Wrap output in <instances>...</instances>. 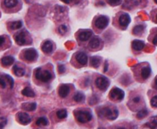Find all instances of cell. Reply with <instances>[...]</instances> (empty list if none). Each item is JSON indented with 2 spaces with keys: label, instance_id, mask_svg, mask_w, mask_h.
I'll return each instance as SVG.
<instances>
[{
  "label": "cell",
  "instance_id": "cell-45",
  "mask_svg": "<svg viewBox=\"0 0 157 129\" xmlns=\"http://www.w3.org/2000/svg\"><path fill=\"white\" fill-rule=\"evenodd\" d=\"M156 19H157V15H156Z\"/></svg>",
  "mask_w": 157,
  "mask_h": 129
},
{
  "label": "cell",
  "instance_id": "cell-26",
  "mask_svg": "<svg viewBox=\"0 0 157 129\" xmlns=\"http://www.w3.org/2000/svg\"><path fill=\"white\" fill-rule=\"evenodd\" d=\"M36 124L38 126H46L48 125V120L46 117H40L36 121Z\"/></svg>",
  "mask_w": 157,
  "mask_h": 129
},
{
  "label": "cell",
  "instance_id": "cell-41",
  "mask_svg": "<svg viewBox=\"0 0 157 129\" xmlns=\"http://www.w3.org/2000/svg\"><path fill=\"white\" fill-rule=\"evenodd\" d=\"M108 68V62H106L105 65V69H104V72H107Z\"/></svg>",
  "mask_w": 157,
  "mask_h": 129
},
{
  "label": "cell",
  "instance_id": "cell-1",
  "mask_svg": "<svg viewBox=\"0 0 157 129\" xmlns=\"http://www.w3.org/2000/svg\"><path fill=\"white\" fill-rule=\"evenodd\" d=\"M100 117H105L110 121H114L119 116V112L116 109L108 108V107H104L98 112Z\"/></svg>",
  "mask_w": 157,
  "mask_h": 129
},
{
  "label": "cell",
  "instance_id": "cell-13",
  "mask_svg": "<svg viewBox=\"0 0 157 129\" xmlns=\"http://www.w3.org/2000/svg\"><path fill=\"white\" fill-rule=\"evenodd\" d=\"M92 34H93L92 31H90V30L81 32L80 33L78 34V39L80 41H87L91 37Z\"/></svg>",
  "mask_w": 157,
  "mask_h": 129
},
{
  "label": "cell",
  "instance_id": "cell-11",
  "mask_svg": "<svg viewBox=\"0 0 157 129\" xmlns=\"http://www.w3.org/2000/svg\"><path fill=\"white\" fill-rule=\"evenodd\" d=\"M69 93H70V88L66 84H62L58 90V94L61 98H66Z\"/></svg>",
  "mask_w": 157,
  "mask_h": 129
},
{
  "label": "cell",
  "instance_id": "cell-10",
  "mask_svg": "<svg viewBox=\"0 0 157 129\" xmlns=\"http://www.w3.org/2000/svg\"><path fill=\"white\" fill-rule=\"evenodd\" d=\"M130 22V17L128 14H123L119 18V23L123 28H126Z\"/></svg>",
  "mask_w": 157,
  "mask_h": 129
},
{
  "label": "cell",
  "instance_id": "cell-14",
  "mask_svg": "<svg viewBox=\"0 0 157 129\" xmlns=\"http://www.w3.org/2000/svg\"><path fill=\"white\" fill-rule=\"evenodd\" d=\"M42 50L45 54H50L53 51V44L50 41H46L42 46Z\"/></svg>",
  "mask_w": 157,
  "mask_h": 129
},
{
  "label": "cell",
  "instance_id": "cell-15",
  "mask_svg": "<svg viewBox=\"0 0 157 129\" xmlns=\"http://www.w3.org/2000/svg\"><path fill=\"white\" fill-rule=\"evenodd\" d=\"M144 47H145V43L141 40H136L132 42V48L135 50L139 51V50H142Z\"/></svg>",
  "mask_w": 157,
  "mask_h": 129
},
{
  "label": "cell",
  "instance_id": "cell-38",
  "mask_svg": "<svg viewBox=\"0 0 157 129\" xmlns=\"http://www.w3.org/2000/svg\"><path fill=\"white\" fill-rule=\"evenodd\" d=\"M0 40H1V46H2V44H4L5 42V37L3 35H2V36L0 37Z\"/></svg>",
  "mask_w": 157,
  "mask_h": 129
},
{
  "label": "cell",
  "instance_id": "cell-43",
  "mask_svg": "<svg viewBox=\"0 0 157 129\" xmlns=\"http://www.w3.org/2000/svg\"><path fill=\"white\" fill-rule=\"evenodd\" d=\"M155 88L157 89V77L156 78V80H155Z\"/></svg>",
  "mask_w": 157,
  "mask_h": 129
},
{
  "label": "cell",
  "instance_id": "cell-32",
  "mask_svg": "<svg viewBox=\"0 0 157 129\" xmlns=\"http://www.w3.org/2000/svg\"><path fill=\"white\" fill-rule=\"evenodd\" d=\"M59 33L61 34V35H64L65 32H67V27L65 25H61L60 27H59Z\"/></svg>",
  "mask_w": 157,
  "mask_h": 129
},
{
  "label": "cell",
  "instance_id": "cell-3",
  "mask_svg": "<svg viewBox=\"0 0 157 129\" xmlns=\"http://www.w3.org/2000/svg\"><path fill=\"white\" fill-rule=\"evenodd\" d=\"M76 117L77 121L81 124L87 123L90 121H91V119H92V115H91L90 112L83 110L77 112L76 114Z\"/></svg>",
  "mask_w": 157,
  "mask_h": 129
},
{
  "label": "cell",
  "instance_id": "cell-18",
  "mask_svg": "<svg viewBox=\"0 0 157 129\" xmlns=\"http://www.w3.org/2000/svg\"><path fill=\"white\" fill-rule=\"evenodd\" d=\"M100 44H101V40L98 37H94L90 42L89 46L92 49H97L100 46Z\"/></svg>",
  "mask_w": 157,
  "mask_h": 129
},
{
  "label": "cell",
  "instance_id": "cell-7",
  "mask_svg": "<svg viewBox=\"0 0 157 129\" xmlns=\"http://www.w3.org/2000/svg\"><path fill=\"white\" fill-rule=\"evenodd\" d=\"M14 40L18 45L23 46L27 44V35L24 32H19L14 36Z\"/></svg>",
  "mask_w": 157,
  "mask_h": 129
},
{
  "label": "cell",
  "instance_id": "cell-28",
  "mask_svg": "<svg viewBox=\"0 0 157 129\" xmlns=\"http://www.w3.org/2000/svg\"><path fill=\"white\" fill-rule=\"evenodd\" d=\"M68 115V112H67L66 110H60L57 112V117L60 119H64L67 117Z\"/></svg>",
  "mask_w": 157,
  "mask_h": 129
},
{
  "label": "cell",
  "instance_id": "cell-9",
  "mask_svg": "<svg viewBox=\"0 0 157 129\" xmlns=\"http://www.w3.org/2000/svg\"><path fill=\"white\" fill-rule=\"evenodd\" d=\"M17 119H18L19 122L24 125L28 124L31 122V117L26 112H19L17 114Z\"/></svg>",
  "mask_w": 157,
  "mask_h": 129
},
{
  "label": "cell",
  "instance_id": "cell-16",
  "mask_svg": "<svg viewBox=\"0 0 157 129\" xmlns=\"http://www.w3.org/2000/svg\"><path fill=\"white\" fill-rule=\"evenodd\" d=\"M151 69H150V67L149 66H145L144 68H142L141 69V77H142L144 80L148 79L150 75H151Z\"/></svg>",
  "mask_w": 157,
  "mask_h": 129
},
{
  "label": "cell",
  "instance_id": "cell-23",
  "mask_svg": "<svg viewBox=\"0 0 157 129\" xmlns=\"http://www.w3.org/2000/svg\"><path fill=\"white\" fill-rule=\"evenodd\" d=\"M17 0H4V5L7 8H13L17 5Z\"/></svg>",
  "mask_w": 157,
  "mask_h": 129
},
{
  "label": "cell",
  "instance_id": "cell-22",
  "mask_svg": "<svg viewBox=\"0 0 157 129\" xmlns=\"http://www.w3.org/2000/svg\"><path fill=\"white\" fill-rule=\"evenodd\" d=\"M90 64L93 68L99 67L100 64H101V58L98 57H92L90 58Z\"/></svg>",
  "mask_w": 157,
  "mask_h": 129
},
{
  "label": "cell",
  "instance_id": "cell-8",
  "mask_svg": "<svg viewBox=\"0 0 157 129\" xmlns=\"http://www.w3.org/2000/svg\"><path fill=\"white\" fill-rule=\"evenodd\" d=\"M25 58L28 62H33L38 58L37 51L33 48L28 49L25 51Z\"/></svg>",
  "mask_w": 157,
  "mask_h": 129
},
{
  "label": "cell",
  "instance_id": "cell-24",
  "mask_svg": "<svg viewBox=\"0 0 157 129\" xmlns=\"http://www.w3.org/2000/svg\"><path fill=\"white\" fill-rule=\"evenodd\" d=\"M73 99L76 102H78V103H80V102H83L85 100V95L81 92H78V93L75 94L74 97H73Z\"/></svg>",
  "mask_w": 157,
  "mask_h": 129
},
{
  "label": "cell",
  "instance_id": "cell-12",
  "mask_svg": "<svg viewBox=\"0 0 157 129\" xmlns=\"http://www.w3.org/2000/svg\"><path fill=\"white\" fill-rule=\"evenodd\" d=\"M76 58L77 62H78L79 64H82V65H85V64H87V60H88L87 55L83 52H78V54H76Z\"/></svg>",
  "mask_w": 157,
  "mask_h": 129
},
{
  "label": "cell",
  "instance_id": "cell-31",
  "mask_svg": "<svg viewBox=\"0 0 157 129\" xmlns=\"http://www.w3.org/2000/svg\"><path fill=\"white\" fill-rule=\"evenodd\" d=\"M3 76L6 78L7 80H8L9 83H10V88H13V83H14V82H13V78L11 76H10L9 75H6V74H5V75H3Z\"/></svg>",
  "mask_w": 157,
  "mask_h": 129
},
{
  "label": "cell",
  "instance_id": "cell-30",
  "mask_svg": "<svg viewBox=\"0 0 157 129\" xmlns=\"http://www.w3.org/2000/svg\"><path fill=\"white\" fill-rule=\"evenodd\" d=\"M108 4H110L111 6H119V5L122 2V0H108Z\"/></svg>",
  "mask_w": 157,
  "mask_h": 129
},
{
  "label": "cell",
  "instance_id": "cell-34",
  "mask_svg": "<svg viewBox=\"0 0 157 129\" xmlns=\"http://www.w3.org/2000/svg\"><path fill=\"white\" fill-rule=\"evenodd\" d=\"M0 82H1V88H6V80H5V77L3 76H1V80H0Z\"/></svg>",
  "mask_w": 157,
  "mask_h": 129
},
{
  "label": "cell",
  "instance_id": "cell-44",
  "mask_svg": "<svg viewBox=\"0 0 157 129\" xmlns=\"http://www.w3.org/2000/svg\"><path fill=\"white\" fill-rule=\"evenodd\" d=\"M154 1H155L156 3H157V0H154Z\"/></svg>",
  "mask_w": 157,
  "mask_h": 129
},
{
  "label": "cell",
  "instance_id": "cell-42",
  "mask_svg": "<svg viewBox=\"0 0 157 129\" xmlns=\"http://www.w3.org/2000/svg\"><path fill=\"white\" fill-rule=\"evenodd\" d=\"M153 44L157 46V34H156V35L155 36V38H154V40H153Z\"/></svg>",
  "mask_w": 157,
  "mask_h": 129
},
{
  "label": "cell",
  "instance_id": "cell-4",
  "mask_svg": "<svg viewBox=\"0 0 157 129\" xmlns=\"http://www.w3.org/2000/svg\"><path fill=\"white\" fill-rule=\"evenodd\" d=\"M124 92L118 88H114L111 90L109 94V98L113 101H121L124 98Z\"/></svg>",
  "mask_w": 157,
  "mask_h": 129
},
{
  "label": "cell",
  "instance_id": "cell-36",
  "mask_svg": "<svg viewBox=\"0 0 157 129\" xmlns=\"http://www.w3.org/2000/svg\"><path fill=\"white\" fill-rule=\"evenodd\" d=\"M151 123L153 124L155 127H156L157 126V116H155V117H152Z\"/></svg>",
  "mask_w": 157,
  "mask_h": 129
},
{
  "label": "cell",
  "instance_id": "cell-40",
  "mask_svg": "<svg viewBox=\"0 0 157 129\" xmlns=\"http://www.w3.org/2000/svg\"><path fill=\"white\" fill-rule=\"evenodd\" d=\"M61 1L63 2H64V3H66V4H69L73 0H61Z\"/></svg>",
  "mask_w": 157,
  "mask_h": 129
},
{
  "label": "cell",
  "instance_id": "cell-19",
  "mask_svg": "<svg viewBox=\"0 0 157 129\" xmlns=\"http://www.w3.org/2000/svg\"><path fill=\"white\" fill-rule=\"evenodd\" d=\"M21 93H22L23 95L26 96V97H30V98H33L35 96V92L30 88H25V89L22 90Z\"/></svg>",
  "mask_w": 157,
  "mask_h": 129
},
{
  "label": "cell",
  "instance_id": "cell-27",
  "mask_svg": "<svg viewBox=\"0 0 157 129\" xmlns=\"http://www.w3.org/2000/svg\"><path fill=\"white\" fill-rule=\"evenodd\" d=\"M144 28H145V26H143V25H137L133 29V33L135 35H139L142 32Z\"/></svg>",
  "mask_w": 157,
  "mask_h": 129
},
{
  "label": "cell",
  "instance_id": "cell-20",
  "mask_svg": "<svg viewBox=\"0 0 157 129\" xmlns=\"http://www.w3.org/2000/svg\"><path fill=\"white\" fill-rule=\"evenodd\" d=\"M13 73L17 76H23L25 75V70L21 67H18L17 65H15L13 67Z\"/></svg>",
  "mask_w": 157,
  "mask_h": 129
},
{
  "label": "cell",
  "instance_id": "cell-21",
  "mask_svg": "<svg viewBox=\"0 0 157 129\" xmlns=\"http://www.w3.org/2000/svg\"><path fill=\"white\" fill-rule=\"evenodd\" d=\"M22 108L26 111H34L36 109L35 103H25L22 105Z\"/></svg>",
  "mask_w": 157,
  "mask_h": 129
},
{
  "label": "cell",
  "instance_id": "cell-6",
  "mask_svg": "<svg viewBox=\"0 0 157 129\" xmlns=\"http://www.w3.org/2000/svg\"><path fill=\"white\" fill-rule=\"evenodd\" d=\"M109 23V19L106 16H101L97 17L95 21V26L98 29H104L105 28Z\"/></svg>",
  "mask_w": 157,
  "mask_h": 129
},
{
  "label": "cell",
  "instance_id": "cell-29",
  "mask_svg": "<svg viewBox=\"0 0 157 129\" xmlns=\"http://www.w3.org/2000/svg\"><path fill=\"white\" fill-rule=\"evenodd\" d=\"M147 115H148V111L146 110H140L137 113V117L138 119H142L146 117Z\"/></svg>",
  "mask_w": 157,
  "mask_h": 129
},
{
  "label": "cell",
  "instance_id": "cell-37",
  "mask_svg": "<svg viewBox=\"0 0 157 129\" xmlns=\"http://www.w3.org/2000/svg\"><path fill=\"white\" fill-rule=\"evenodd\" d=\"M6 122H7V121H6V118L1 117V128H2L6 124Z\"/></svg>",
  "mask_w": 157,
  "mask_h": 129
},
{
  "label": "cell",
  "instance_id": "cell-2",
  "mask_svg": "<svg viewBox=\"0 0 157 129\" xmlns=\"http://www.w3.org/2000/svg\"><path fill=\"white\" fill-rule=\"evenodd\" d=\"M35 78L42 82H49L53 78L52 73L48 70H43L41 68H38L35 69Z\"/></svg>",
  "mask_w": 157,
  "mask_h": 129
},
{
  "label": "cell",
  "instance_id": "cell-17",
  "mask_svg": "<svg viewBox=\"0 0 157 129\" xmlns=\"http://www.w3.org/2000/svg\"><path fill=\"white\" fill-rule=\"evenodd\" d=\"M14 62V58L12 56H6L2 58V64L4 66H10Z\"/></svg>",
  "mask_w": 157,
  "mask_h": 129
},
{
  "label": "cell",
  "instance_id": "cell-25",
  "mask_svg": "<svg viewBox=\"0 0 157 129\" xmlns=\"http://www.w3.org/2000/svg\"><path fill=\"white\" fill-rule=\"evenodd\" d=\"M21 27H22V21H14L10 24V28L13 30L20 29Z\"/></svg>",
  "mask_w": 157,
  "mask_h": 129
},
{
  "label": "cell",
  "instance_id": "cell-35",
  "mask_svg": "<svg viewBox=\"0 0 157 129\" xmlns=\"http://www.w3.org/2000/svg\"><path fill=\"white\" fill-rule=\"evenodd\" d=\"M58 72L60 73H64L65 72V67L63 64H60L58 65Z\"/></svg>",
  "mask_w": 157,
  "mask_h": 129
},
{
  "label": "cell",
  "instance_id": "cell-5",
  "mask_svg": "<svg viewBox=\"0 0 157 129\" xmlns=\"http://www.w3.org/2000/svg\"><path fill=\"white\" fill-rule=\"evenodd\" d=\"M96 86L97 88L102 92H105L108 88L109 87V80L105 76H100L97 78L95 81Z\"/></svg>",
  "mask_w": 157,
  "mask_h": 129
},
{
  "label": "cell",
  "instance_id": "cell-33",
  "mask_svg": "<svg viewBox=\"0 0 157 129\" xmlns=\"http://www.w3.org/2000/svg\"><path fill=\"white\" fill-rule=\"evenodd\" d=\"M151 105L153 107H156L157 108V95L154 96L151 99Z\"/></svg>",
  "mask_w": 157,
  "mask_h": 129
},
{
  "label": "cell",
  "instance_id": "cell-39",
  "mask_svg": "<svg viewBox=\"0 0 157 129\" xmlns=\"http://www.w3.org/2000/svg\"><path fill=\"white\" fill-rule=\"evenodd\" d=\"M140 97H136V98H134V100H133V101H134V102H140Z\"/></svg>",
  "mask_w": 157,
  "mask_h": 129
}]
</instances>
